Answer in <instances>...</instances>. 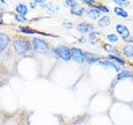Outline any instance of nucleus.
Here are the masks:
<instances>
[{"instance_id": "nucleus-1", "label": "nucleus", "mask_w": 133, "mask_h": 125, "mask_svg": "<svg viewBox=\"0 0 133 125\" xmlns=\"http://www.w3.org/2000/svg\"><path fill=\"white\" fill-rule=\"evenodd\" d=\"M32 47L36 52L40 53H44L48 50V45L47 43L44 40L37 39V38H34L32 39Z\"/></svg>"}, {"instance_id": "nucleus-2", "label": "nucleus", "mask_w": 133, "mask_h": 125, "mask_svg": "<svg viewBox=\"0 0 133 125\" xmlns=\"http://www.w3.org/2000/svg\"><path fill=\"white\" fill-rule=\"evenodd\" d=\"M55 52L64 61H69L72 58V50H70L66 46H58Z\"/></svg>"}, {"instance_id": "nucleus-3", "label": "nucleus", "mask_w": 133, "mask_h": 125, "mask_svg": "<svg viewBox=\"0 0 133 125\" xmlns=\"http://www.w3.org/2000/svg\"><path fill=\"white\" fill-rule=\"evenodd\" d=\"M12 45L15 48V50L18 53H25L28 51L29 49V45L27 41L23 39H15L14 40Z\"/></svg>"}, {"instance_id": "nucleus-4", "label": "nucleus", "mask_w": 133, "mask_h": 125, "mask_svg": "<svg viewBox=\"0 0 133 125\" xmlns=\"http://www.w3.org/2000/svg\"><path fill=\"white\" fill-rule=\"evenodd\" d=\"M72 58L76 62L79 63V64H82L85 60L84 53L80 48H73L72 49Z\"/></svg>"}, {"instance_id": "nucleus-5", "label": "nucleus", "mask_w": 133, "mask_h": 125, "mask_svg": "<svg viewBox=\"0 0 133 125\" xmlns=\"http://www.w3.org/2000/svg\"><path fill=\"white\" fill-rule=\"evenodd\" d=\"M85 60L89 63V64H94L100 59V55L97 53H90V52H85L84 53Z\"/></svg>"}, {"instance_id": "nucleus-6", "label": "nucleus", "mask_w": 133, "mask_h": 125, "mask_svg": "<svg viewBox=\"0 0 133 125\" xmlns=\"http://www.w3.org/2000/svg\"><path fill=\"white\" fill-rule=\"evenodd\" d=\"M116 31L118 32L119 34L122 36L124 39H127L129 36H130V32L129 29L122 24H118L116 25Z\"/></svg>"}, {"instance_id": "nucleus-7", "label": "nucleus", "mask_w": 133, "mask_h": 125, "mask_svg": "<svg viewBox=\"0 0 133 125\" xmlns=\"http://www.w3.org/2000/svg\"><path fill=\"white\" fill-rule=\"evenodd\" d=\"M77 29L78 31L82 33H89L91 30H93V26L87 23H81L77 26Z\"/></svg>"}, {"instance_id": "nucleus-8", "label": "nucleus", "mask_w": 133, "mask_h": 125, "mask_svg": "<svg viewBox=\"0 0 133 125\" xmlns=\"http://www.w3.org/2000/svg\"><path fill=\"white\" fill-rule=\"evenodd\" d=\"M8 43V38L5 33H0V53L6 48Z\"/></svg>"}, {"instance_id": "nucleus-9", "label": "nucleus", "mask_w": 133, "mask_h": 125, "mask_svg": "<svg viewBox=\"0 0 133 125\" xmlns=\"http://www.w3.org/2000/svg\"><path fill=\"white\" fill-rule=\"evenodd\" d=\"M98 24L101 27H107L111 24V18L107 16H103L98 20Z\"/></svg>"}, {"instance_id": "nucleus-10", "label": "nucleus", "mask_w": 133, "mask_h": 125, "mask_svg": "<svg viewBox=\"0 0 133 125\" xmlns=\"http://www.w3.org/2000/svg\"><path fill=\"white\" fill-rule=\"evenodd\" d=\"M16 12L19 14L20 15H25L28 12V8L26 5H24L23 3H20L16 7Z\"/></svg>"}, {"instance_id": "nucleus-11", "label": "nucleus", "mask_w": 133, "mask_h": 125, "mask_svg": "<svg viewBox=\"0 0 133 125\" xmlns=\"http://www.w3.org/2000/svg\"><path fill=\"white\" fill-rule=\"evenodd\" d=\"M87 14L89 15V17L92 19H97L99 17H101V12L98 9H96V8H92V9H90L87 12Z\"/></svg>"}, {"instance_id": "nucleus-12", "label": "nucleus", "mask_w": 133, "mask_h": 125, "mask_svg": "<svg viewBox=\"0 0 133 125\" xmlns=\"http://www.w3.org/2000/svg\"><path fill=\"white\" fill-rule=\"evenodd\" d=\"M114 12L116 14V15H118L120 17H122V18H127V12L125 11L123 8H120V7H116L114 8Z\"/></svg>"}, {"instance_id": "nucleus-13", "label": "nucleus", "mask_w": 133, "mask_h": 125, "mask_svg": "<svg viewBox=\"0 0 133 125\" xmlns=\"http://www.w3.org/2000/svg\"><path fill=\"white\" fill-rule=\"evenodd\" d=\"M133 76V73L131 72V71H128V70H123L122 71V73H121L118 76H117V78L119 79H123V78H130V77H132Z\"/></svg>"}, {"instance_id": "nucleus-14", "label": "nucleus", "mask_w": 133, "mask_h": 125, "mask_svg": "<svg viewBox=\"0 0 133 125\" xmlns=\"http://www.w3.org/2000/svg\"><path fill=\"white\" fill-rule=\"evenodd\" d=\"M123 53L127 57H133V47L131 45H127L123 49Z\"/></svg>"}, {"instance_id": "nucleus-15", "label": "nucleus", "mask_w": 133, "mask_h": 125, "mask_svg": "<svg viewBox=\"0 0 133 125\" xmlns=\"http://www.w3.org/2000/svg\"><path fill=\"white\" fill-rule=\"evenodd\" d=\"M100 38V33L97 32H91L89 34V39L92 43H96Z\"/></svg>"}, {"instance_id": "nucleus-16", "label": "nucleus", "mask_w": 133, "mask_h": 125, "mask_svg": "<svg viewBox=\"0 0 133 125\" xmlns=\"http://www.w3.org/2000/svg\"><path fill=\"white\" fill-rule=\"evenodd\" d=\"M100 64L102 65H106V66H110V67H112L113 68H116V71H120V68L116 65V64H114V63H111V62H108V61H101L99 62Z\"/></svg>"}, {"instance_id": "nucleus-17", "label": "nucleus", "mask_w": 133, "mask_h": 125, "mask_svg": "<svg viewBox=\"0 0 133 125\" xmlns=\"http://www.w3.org/2000/svg\"><path fill=\"white\" fill-rule=\"evenodd\" d=\"M83 12H84V8H75L71 10V12L72 14H75L77 16H82L83 14Z\"/></svg>"}, {"instance_id": "nucleus-18", "label": "nucleus", "mask_w": 133, "mask_h": 125, "mask_svg": "<svg viewBox=\"0 0 133 125\" xmlns=\"http://www.w3.org/2000/svg\"><path fill=\"white\" fill-rule=\"evenodd\" d=\"M20 31L28 33V34H32V33H35V31L32 30V29H30L29 28H26V27H21L20 28Z\"/></svg>"}, {"instance_id": "nucleus-19", "label": "nucleus", "mask_w": 133, "mask_h": 125, "mask_svg": "<svg viewBox=\"0 0 133 125\" xmlns=\"http://www.w3.org/2000/svg\"><path fill=\"white\" fill-rule=\"evenodd\" d=\"M109 58L110 59H111V60H114V61H116V63H118L119 64H124V61L122 60V59H121L120 58H118V57H116V56H114V55H109Z\"/></svg>"}, {"instance_id": "nucleus-20", "label": "nucleus", "mask_w": 133, "mask_h": 125, "mask_svg": "<svg viewBox=\"0 0 133 125\" xmlns=\"http://www.w3.org/2000/svg\"><path fill=\"white\" fill-rule=\"evenodd\" d=\"M107 39L110 42H111V43H115V42L118 40V37L116 34H109L107 35Z\"/></svg>"}, {"instance_id": "nucleus-21", "label": "nucleus", "mask_w": 133, "mask_h": 125, "mask_svg": "<svg viewBox=\"0 0 133 125\" xmlns=\"http://www.w3.org/2000/svg\"><path fill=\"white\" fill-rule=\"evenodd\" d=\"M104 49L106 50L107 52H115V48L113 47L112 45H110V44H105L103 46Z\"/></svg>"}, {"instance_id": "nucleus-22", "label": "nucleus", "mask_w": 133, "mask_h": 125, "mask_svg": "<svg viewBox=\"0 0 133 125\" xmlns=\"http://www.w3.org/2000/svg\"><path fill=\"white\" fill-rule=\"evenodd\" d=\"M114 3H117L118 5L121 6H127L129 4L128 1H124V0H114Z\"/></svg>"}, {"instance_id": "nucleus-23", "label": "nucleus", "mask_w": 133, "mask_h": 125, "mask_svg": "<svg viewBox=\"0 0 133 125\" xmlns=\"http://www.w3.org/2000/svg\"><path fill=\"white\" fill-rule=\"evenodd\" d=\"M98 10L100 12H109V8H107L106 6H100L98 8Z\"/></svg>"}, {"instance_id": "nucleus-24", "label": "nucleus", "mask_w": 133, "mask_h": 125, "mask_svg": "<svg viewBox=\"0 0 133 125\" xmlns=\"http://www.w3.org/2000/svg\"><path fill=\"white\" fill-rule=\"evenodd\" d=\"M66 4H68V6H70V7H72L73 8H74V7L76 8V6H77V2H75V1H72V0H69V1H66Z\"/></svg>"}, {"instance_id": "nucleus-25", "label": "nucleus", "mask_w": 133, "mask_h": 125, "mask_svg": "<svg viewBox=\"0 0 133 125\" xmlns=\"http://www.w3.org/2000/svg\"><path fill=\"white\" fill-rule=\"evenodd\" d=\"M16 19L18 20V21H19V22H24V21L26 20V19H25V18H23V17L19 16V15H17V16H16Z\"/></svg>"}, {"instance_id": "nucleus-26", "label": "nucleus", "mask_w": 133, "mask_h": 125, "mask_svg": "<svg viewBox=\"0 0 133 125\" xmlns=\"http://www.w3.org/2000/svg\"><path fill=\"white\" fill-rule=\"evenodd\" d=\"M3 3V1H0V8H1V7H2V5L3 4V3Z\"/></svg>"}, {"instance_id": "nucleus-27", "label": "nucleus", "mask_w": 133, "mask_h": 125, "mask_svg": "<svg viewBox=\"0 0 133 125\" xmlns=\"http://www.w3.org/2000/svg\"><path fill=\"white\" fill-rule=\"evenodd\" d=\"M2 22V20H1V17H0V23H1Z\"/></svg>"}]
</instances>
